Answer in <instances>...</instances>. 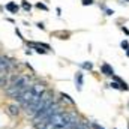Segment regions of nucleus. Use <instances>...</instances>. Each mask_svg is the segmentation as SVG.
Here are the masks:
<instances>
[{"label":"nucleus","mask_w":129,"mask_h":129,"mask_svg":"<svg viewBox=\"0 0 129 129\" xmlns=\"http://www.w3.org/2000/svg\"><path fill=\"white\" fill-rule=\"evenodd\" d=\"M120 45H122V48H123L125 51L129 48V42H128V41H122V42H120Z\"/></svg>","instance_id":"9b49d317"},{"label":"nucleus","mask_w":129,"mask_h":129,"mask_svg":"<svg viewBox=\"0 0 129 129\" xmlns=\"http://www.w3.org/2000/svg\"><path fill=\"white\" fill-rule=\"evenodd\" d=\"M64 111L63 108H62V105H60V102L59 101H54L51 105H48L44 111H41L39 114H36L35 117H33V125L35 126H38V125H42V123H45L51 116H54V114H57V113H62Z\"/></svg>","instance_id":"f257e3e1"},{"label":"nucleus","mask_w":129,"mask_h":129,"mask_svg":"<svg viewBox=\"0 0 129 129\" xmlns=\"http://www.w3.org/2000/svg\"><path fill=\"white\" fill-rule=\"evenodd\" d=\"M126 56H128V57H129V48H128V50H126Z\"/></svg>","instance_id":"aec40b11"},{"label":"nucleus","mask_w":129,"mask_h":129,"mask_svg":"<svg viewBox=\"0 0 129 129\" xmlns=\"http://www.w3.org/2000/svg\"><path fill=\"white\" fill-rule=\"evenodd\" d=\"M81 66H83L84 69H87V71H92V69H93V63H92V62H84V63H81Z\"/></svg>","instance_id":"6e6552de"},{"label":"nucleus","mask_w":129,"mask_h":129,"mask_svg":"<svg viewBox=\"0 0 129 129\" xmlns=\"http://www.w3.org/2000/svg\"><path fill=\"white\" fill-rule=\"evenodd\" d=\"M8 110H9V114H11V116H18V114H20V108H18L17 105H9Z\"/></svg>","instance_id":"0eeeda50"},{"label":"nucleus","mask_w":129,"mask_h":129,"mask_svg":"<svg viewBox=\"0 0 129 129\" xmlns=\"http://www.w3.org/2000/svg\"><path fill=\"white\" fill-rule=\"evenodd\" d=\"M83 5L87 6V5H93V0H83Z\"/></svg>","instance_id":"dca6fc26"},{"label":"nucleus","mask_w":129,"mask_h":129,"mask_svg":"<svg viewBox=\"0 0 129 129\" xmlns=\"http://www.w3.org/2000/svg\"><path fill=\"white\" fill-rule=\"evenodd\" d=\"M36 26H38V29H41V30H45V26H44L42 23H38Z\"/></svg>","instance_id":"f3484780"},{"label":"nucleus","mask_w":129,"mask_h":129,"mask_svg":"<svg viewBox=\"0 0 129 129\" xmlns=\"http://www.w3.org/2000/svg\"><path fill=\"white\" fill-rule=\"evenodd\" d=\"M15 33H17V35H18V36H20V38H23V35H21V32H20V30H18V29H15ZM23 39H24V38H23Z\"/></svg>","instance_id":"a211bd4d"},{"label":"nucleus","mask_w":129,"mask_h":129,"mask_svg":"<svg viewBox=\"0 0 129 129\" xmlns=\"http://www.w3.org/2000/svg\"><path fill=\"white\" fill-rule=\"evenodd\" d=\"M75 86H77L78 92L83 89V72H77L75 74Z\"/></svg>","instance_id":"39448f33"},{"label":"nucleus","mask_w":129,"mask_h":129,"mask_svg":"<svg viewBox=\"0 0 129 129\" xmlns=\"http://www.w3.org/2000/svg\"><path fill=\"white\" fill-rule=\"evenodd\" d=\"M122 30L125 32V35H128V36H129V30H128V29H126V27H122Z\"/></svg>","instance_id":"6ab92c4d"},{"label":"nucleus","mask_w":129,"mask_h":129,"mask_svg":"<svg viewBox=\"0 0 129 129\" xmlns=\"http://www.w3.org/2000/svg\"><path fill=\"white\" fill-rule=\"evenodd\" d=\"M36 6H38L39 9H42V11H48V8H47V5H44V3H41V2H39V3H38Z\"/></svg>","instance_id":"f8f14e48"},{"label":"nucleus","mask_w":129,"mask_h":129,"mask_svg":"<svg viewBox=\"0 0 129 129\" xmlns=\"http://www.w3.org/2000/svg\"><path fill=\"white\" fill-rule=\"evenodd\" d=\"M126 2H129V0H126Z\"/></svg>","instance_id":"412c9836"},{"label":"nucleus","mask_w":129,"mask_h":129,"mask_svg":"<svg viewBox=\"0 0 129 129\" xmlns=\"http://www.w3.org/2000/svg\"><path fill=\"white\" fill-rule=\"evenodd\" d=\"M101 72H102L104 75H107V77H113V75H116V74H114V69H113L108 63H104L102 66H101Z\"/></svg>","instance_id":"7ed1b4c3"},{"label":"nucleus","mask_w":129,"mask_h":129,"mask_svg":"<svg viewBox=\"0 0 129 129\" xmlns=\"http://www.w3.org/2000/svg\"><path fill=\"white\" fill-rule=\"evenodd\" d=\"M90 128L92 129H105V128H102L101 125H98L96 122H92V123H90Z\"/></svg>","instance_id":"9d476101"},{"label":"nucleus","mask_w":129,"mask_h":129,"mask_svg":"<svg viewBox=\"0 0 129 129\" xmlns=\"http://www.w3.org/2000/svg\"><path fill=\"white\" fill-rule=\"evenodd\" d=\"M102 8L105 9V12H107V15H113V14H114V11H111V9H107L105 6H102Z\"/></svg>","instance_id":"2eb2a0df"},{"label":"nucleus","mask_w":129,"mask_h":129,"mask_svg":"<svg viewBox=\"0 0 129 129\" xmlns=\"http://www.w3.org/2000/svg\"><path fill=\"white\" fill-rule=\"evenodd\" d=\"M110 87H113V89H117V90H120V86L116 83V81H113L111 84H110Z\"/></svg>","instance_id":"4468645a"},{"label":"nucleus","mask_w":129,"mask_h":129,"mask_svg":"<svg viewBox=\"0 0 129 129\" xmlns=\"http://www.w3.org/2000/svg\"><path fill=\"white\" fill-rule=\"evenodd\" d=\"M113 80H114V81H116V83L120 86V90H126V92L129 90V86L125 83V81H123V80H122V78H120V77H117V75H113Z\"/></svg>","instance_id":"20e7f679"},{"label":"nucleus","mask_w":129,"mask_h":129,"mask_svg":"<svg viewBox=\"0 0 129 129\" xmlns=\"http://www.w3.org/2000/svg\"><path fill=\"white\" fill-rule=\"evenodd\" d=\"M5 8H6V9L11 12V14H17V12H18V9H20V8H18V5H17L15 2H9V3H8Z\"/></svg>","instance_id":"423d86ee"},{"label":"nucleus","mask_w":129,"mask_h":129,"mask_svg":"<svg viewBox=\"0 0 129 129\" xmlns=\"http://www.w3.org/2000/svg\"><path fill=\"white\" fill-rule=\"evenodd\" d=\"M23 8H24L26 11H30V9H32V5L27 3V2H24V3H23Z\"/></svg>","instance_id":"ddd939ff"},{"label":"nucleus","mask_w":129,"mask_h":129,"mask_svg":"<svg viewBox=\"0 0 129 129\" xmlns=\"http://www.w3.org/2000/svg\"><path fill=\"white\" fill-rule=\"evenodd\" d=\"M29 45L33 47L35 50H36V53H39V54H47V50H50L51 47L48 45V44H39V42H29Z\"/></svg>","instance_id":"f03ea898"},{"label":"nucleus","mask_w":129,"mask_h":129,"mask_svg":"<svg viewBox=\"0 0 129 129\" xmlns=\"http://www.w3.org/2000/svg\"><path fill=\"white\" fill-rule=\"evenodd\" d=\"M62 98H63V99H66V101H68L69 104H72V105H75V101H74L72 98L69 96V95H66V93H62Z\"/></svg>","instance_id":"1a4fd4ad"}]
</instances>
